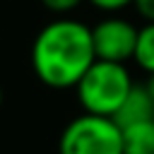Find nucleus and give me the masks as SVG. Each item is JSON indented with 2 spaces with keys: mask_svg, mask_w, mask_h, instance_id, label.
Wrapping results in <instances>:
<instances>
[{
  "mask_svg": "<svg viewBox=\"0 0 154 154\" xmlns=\"http://www.w3.org/2000/svg\"><path fill=\"white\" fill-rule=\"evenodd\" d=\"M132 60L144 70L147 75L154 72V22H144L137 31V43H135V55Z\"/></svg>",
  "mask_w": 154,
  "mask_h": 154,
  "instance_id": "nucleus-7",
  "label": "nucleus"
},
{
  "mask_svg": "<svg viewBox=\"0 0 154 154\" xmlns=\"http://www.w3.org/2000/svg\"><path fill=\"white\" fill-rule=\"evenodd\" d=\"M58 154H123V132L113 118L82 113L58 140Z\"/></svg>",
  "mask_w": 154,
  "mask_h": 154,
  "instance_id": "nucleus-3",
  "label": "nucleus"
},
{
  "mask_svg": "<svg viewBox=\"0 0 154 154\" xmlns=\"http://www.w3.org/2000/svg\"><path fill=\"white\" fill-rule=\"evenodd\" d=\"M96 60L91 26L77 19L48 22L31 43L34 75L51 89H70Z\"/></svg>",
  "mask_w": 154,
  "mask_h": 154,
  "instance_id": "nucleus-1",
  "label": "nucleus"
},
{
  "mask_svg": "<svg viewBox=\"0 0 154 154\" xmlns=\"http://www.w3.org/2000/svg\"><path fill=\"white\" fill-rule=\"evenodd\" d=\"M132 7L144 22H154V0H132Z\"/></svg>",
  "mask_w": 154,
  "mask_h": 154,
  "instance_id": "nucleus-10",
  "label": "nucleus"
},
{
  "mask_svg": "<svg viewBox=\"0 0 154 154\" xmlns=\"http://www.w3.org/2000/svg\"><path fill=\"white\" fill-rule=\"evenodd\" d=\"M87 2L96 10H101V12H108V14H116V12L132 5V0H87Z\"/></svg>",
  "mask_w": 154,
  "mask_h": 154,
  "instance_id": "nucleus-9",
  "label": "nucleus"
},
{
  "mask_svg": "<svg viewBox=\"0 0 154 154\" xmlns=\"http://www.w3.org/2000/svg\"><path fill=\"white\" fill-rule=\"evenodd\" d=\"M0 106H2V87H0Z\"/></svg>",
  "mask_w": 154,
  "mask_h": 154,
  "instance_id": "nucleus-12",
  "label": "nucleus"
},
{
  "mask_svg": "<svg viewBox=\"0 0 154 154\" xmlns=\"http://www.w3.org/2000/svg\"><path fill=\"white\" fill-rule=\"evenodd\" d=\"M152 118H154V99L149 96L144 84H135L130 89V94L125 96V101L120 103L118 113L113 116V120L120 128L140 123V120H152Z\"/></svg>",
  "mask_w": 154,
  "mask_h": 154,
  "instance_id": "nucleus-5",
  "label": "nucleus"
},
{
  "mask_svg": "<svg viewBox=\"0 0 154 154\" xmlns=\"http://www.w3.org/2000/svg\"><path fill=\"white\" fill-rule=\"evenodd\" d=\"M132 87L135 82L123 63L94 60L91 67L84 72V77L77 82L75 91L84 113L113 118Z\"/></svg>",
  "mask_w": 154,
  "mask_h": 154,
  "instance_id": "nucleus-2",
  "label": "nucleus"
},
{
  "mask_svg": "<svg viewBox=\"0 0 154 154\" xmlns=\"http://www.w3.org/2000/svg\"><path fill=\"white\" fill-rule=\"evenodd\" d=\"M82 2L84 0H41V5L51 12H55V14H67V12L77 10Z\"/></svg>",
  "mask_w": 154,
  "mask_h": 154,
  "instance_id": "nucleus-8",
  "label": "nucleus"
},
{
  "mask_svg": "<svg viewBox=\"0 0 154 154\" xmlns=\"http://www.w3.org/2000/svg\"><path fill=\"white\" fill-rule=\"evenodd\" d=\"M137 26L130 19L123 17H106L99 24L91 26V43H94V55L96 60H108V63H128L135 55V43H137Z\"/></svg>",
  "mask_w": 154,
  "mask_h": 154,
  "instance_id": "nucleus-4",
  "label": "nucleus"
},
{
  "mask_svg": "<svg viewBox=\"0 0 154 154\" xmlns=\"http://www.w3.org/2000/svg\"><path fill=\"white\" fill-rule=\"evenodd\" d=\"M123 154H154V118L120 128Z\"/></svg>",
  "mask_w": 154,
  "mask_h": 154,
  "instance_id": "nucleus-6",
  "label": "nucleus"
},
{
  "mask_svg": "<svg viewBox=\"0 0 154 154\" xmlns=\"http://www.w3.org/2000/svg\"><path fill=\"white\" fill-rule=\"evenodd\" d=\"M144 89L149 91V96L154 99V72L152 75H147V82H144Z\"/></svg>",
  "mask_w": 154,
  "mask_h": 154,
  "instance_id": "nucleus-11",
  "label": "nucleus"
}]
</instances>
